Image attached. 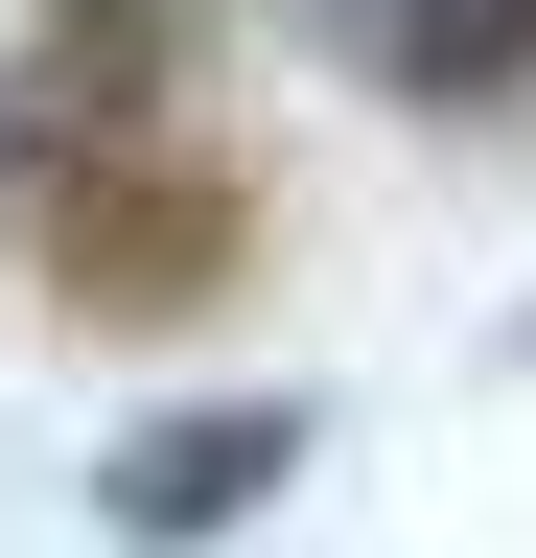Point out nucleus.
Wrapping results in <instances>:
<instances>
[{
    "instance_id": "1",
    "label": "nucleus",
    "mask_w": 536,
    "mask_h": 558,
    "mask_svg": "<svg viewBox=\"0 0 536 558\" xmlns=\"http://www.w3.org/2000/svg\"><path fill=\"white\" fill-rule=\"evenodd\" d=\"M303 488V396H187V418H141V442L94 465V535L117 558H211V535H257Z\"/></svg>"
},
{
    "instance_id": "2",
    "label": "nucleus",
    "mask_w": 536,
    "mask_h": 558,
    "mask_svg": "<svg viewBox=\"0 0 536 558\" xmlns=\"http://www.w3.org/2000/svg\"><path fill=\"white\" fill-rule=\"evenodd\" d=\"M326 24H350V47H373V94H420V117L536 94V0H326Z\"/></svg>"
}]
</instances>
